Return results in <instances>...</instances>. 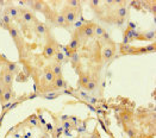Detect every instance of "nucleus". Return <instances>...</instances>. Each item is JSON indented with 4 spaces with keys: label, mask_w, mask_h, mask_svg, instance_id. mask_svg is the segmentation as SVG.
<instances>
[{
    "label": "nucleus",
    "mask_w": 156,
    "mask_h": 138,
    "mask_svg": "<svg viewBox=\"0 0 156 138\" xmlns=\"http://www.w3.org/2000/svg\"><path fill=\"white\" fill-rule=\"evenodd\" d=\"M50 70H51V73L55 75V77H57V76H61L62 75V67H61V64L60 63H51L50 64Z\"/></svg>",
    "instance_id": "obj_18"
},
{
    "label": "nucleus",
    "mask_w": 156,
    "mask_h": 138,
    "mask_svg": "<svg viewBox=\"0 0 156 138\" xmlns=\"http://www.w3.org/2000/svg\"><path fill=\"white\" fill-rule=\"evenodd\" d=\"M116 16H117L118 18H122V19H125V17L129 14V10H128V7H125V6H119L117 9V11L115 13Z\"/></svg>",
    "instance_id": "obj_21"
},
{
    "label": "nucleus",
    "mask_w": 156,
    "mask_h": 138,
    "mask_svg": "<svg viewBox=\"0 0 156 138\" xmlns=\"http://www.w3.org/2000/svg\"><path fill=\"white\" fill-rule=\"evenodd\" d=\"M52 87L51 89L52 90H58V89H62V88L66 87V81L65 79H63V76H57V77H55V80H54V82L51 83Z\"/></svg>",
    "instance_id": "obj_14"
},
{
    "label": "nucleus",
    "mask_w": 156,
    "mask_h": 138,
    "mask_svg": "<svg viewBox=\"0 0 156 138\" xmlns=\"http://www.w3.org/2000/svg\"><path fill=\"white\" fill-rule=\"evenodd\" d=\"M49 22H50L51 25L55 26V27H65V29H68V27H69V26L67 25V23H66L65 18L62 17V14L60 12H56V11L52 12Z\"/></svg>",
    "instance_id": "obj_6"
},
{
    "label": "nucleus",
    "mask_w": 156,
    "mask_h": 138,
    "mask_svg": "<svg viewBox=\"0 0 156 138\" xmlns=\"http://www.w3.org/2000/svg\"><path fill=\"white\" fill-rule=\"evenodd\" d=\"M136 41H154L155 39V31L149 32H138V35L135 38Z\"/></svg>",
    "instance_id": "obj_13"
},
{
    "label": "nucleus",
    "mask_w": 156,
    "mask_h": 138,
    "mask_svg": "<svg viewBox=\"0 0 156 138\" xmlns=\"http://www.w3.org/2000/svg\"><path fill=\"white\" fill-rule=\"evenodd\" d=\"M60 50V45H58V42L55 39V37H52L51 35L49 34L47 36V43L43 48V56L45 58H52L55 56V54Z\"/></svg>",
    "instance_id": "obj_2"
},
{
    "label": "nucleus",
    "mask_w": 156,
    "mask_h": 138,
    "mask_svg": "<svg viewBox=\"0 0 156 138\" xmlns=\"http://www.w3.org/2000/svg\"><path fill=\"white\" fill-rule=\"evenodd\" d=\"M0 18H1V7H0Z\"/></svg>",
    "instance_id": "obj_34"
},
{
    "label": "nucleus",
    "mask_w": 156,
    "mask_h": 138,
    "mask_svg": "<svg viewBox=\"0 0 156 138\" xmlns=\"http://www.w3.org/2000/svg\"><path fill=\"white\" fill-rule=\"evenodd\" d=\"M97 86H98V81L94 80V79H91V80L88 81V83H87L83 88H85L87 92H93V90L97 89Z\"/></svg>",
    "instance_id": "obj_23"
},
{
    "label": "nucleus",
    "mask_w": 156,
    "mask_h": 138,
    "mask_svg": "<svg viewBox=\"0 0 156 138\" xmlns=\"http://www.w3.org/2000/svg\"><path fill=\"white\" fill-rule=\"evenodd\" d=\"M20 18L31 27L34 25V23L37 20V17H36L35 12L30 11L29 9H20Z\"/></svg>",
    "instance_id": "obj_5"
},
{
    "label": "nucleus",
    "mask_w": 156,
    "mask_h": 138,
    "mask_svg": "<svg viewBox=\"0 0 156 138\" xmlns=\"http://www.w3.org/2000/svg\"><path fill=\"white\" fill-rule=\"evenodd\" d=\"M72 127H74V125H73V124L69 122V119L63 122V129H66V130H70Z\"/></svg>",
    "instance_id": "obj_30"
},
{
    "label": "nucleus",
    "mask_w": 156,
    "mask_h": 138,
    "mask_svg": "<svg viewBox=\"0 0 156 138\" xmlns=\"http://www.w3.org/2000/svg\"><path fill=\"white\" fill-rule=\"evenodd\" d=\"M105 32H106V31H105L104 29L99 25V24H95V27H94V36H97V37L100 38Z\"/></svg>",
    "instance_id": "obj_27"
},
{
    "label": "nucleus",
    "mask_w": 156,
    "mask_h": 138,
    "mask_svg": "<svg viewBox=\"0 0 156 138\" xmlns=\"http://www.w3.org/2000/svg\"><path fill=\"white\" fill-rule=\"evenodd\" d=\"M60 13H61L62 17L65 18L67 25L70 26L76 19H78L79 17L81 16V9H80V10H74V9H70V7H68V6L65 5Z\"/></svg>",
    "instance_id": "obj_3"
},
{
    "label": "nucleus",
    "mask_w": 156,
    "mask_h": 138,
    "mask_svg": "<svg viewBox=\"0 0 156 138\" xmlns=\"http://www.w3.org/2000/svg\"><path fill=\"white\" fill-rule=\"evenodd\" d=\"M91 80V75L88 73H80V76H79V85L81 87H85L88 81Z\"/></svg>",
    "instance_id": "obj_20"
},
{
    "label": "nucleus",
    "mask_w": 156,
    "mask_h": 138,
    "mask_svg": "<svg viewBox=\"0 0 156 138\" xmlns=\"http://www.w3.org/2000/svg\"><path fill=\"white\" fill-rule=\"evenodd\" d=\"M124 131H125V133L130 138H132L133 136L137 135V130H136V127L133 125L132 120L129 122V123H124Z\"/></svg>",
    "instance_id": "obj_15"
},
{
    "label": "nucleus",
    "mask_w": 156,
    "mask_h": 138,
    "mask_svg": "<svg viewBox=\"0 0 156 138\" xmlns=\"http://www.w3.org/2000/svg\"><path fill=\"white\" fill-rule=\"evenodd\" d=\"M14 97H16V94H14L13 88L6 87L5 90H4V93H2V95L0 97V104H1V105H5V104L12 101L13 99H14Z\"/></svg>",
    "instance_id": "obj_10"
},
{
    "label": "nucleus",
    "mask_w": 156,
    "mask_h": 138,
    "mask_svg": "<svg viewBox=\"0 0 156 138\" xmlns=\"http://www.w3.org/2000/svg\"><path fill=\"white\" fill-rule=\"evenodd\" d=\"M43 77H44V80H45L47 82H49V83H52L54 80H55V75L51 73L50 68H47V69L43 72Z\"/></svg>",
    "instance_id": "obj_22"
},
{
    "label": "nucleus",
    "mask_w": 156,
    "mask_h": 138,
    "mask_svg": "<svg viewBox=\"0 0 156 138\" xmlns=\"http://www.w3.org/2000/svg\"><path fill=\"white\" fill-rule=\"evenodd\" d=\"M120 54L122 55H137L138 54V49L131 47L130 44H122L120 45Z\"/></svg>",
    "instance_id": "obj_12"
},
{
    "label": "nucleus",
    "mask_w": 156,
    "mask_h": 138,
    "mask_svg": "<svg viewBox=\"0 0 156 138\" xmlns=\"http://www.w3.org/2000/svg\"><path fill=\"white\" fill-rule=\"evenodd\" d=\"M115 55V45H113V42H111L110 44H106L103 50H101V57H103V61L107 62L110 61Z\"/></svg>",
    "instance_id": "obj_9"
},
{
    "label": "nucleus",
    "mask_w": 156,
    "mask_h": 138,
    "mask_svg": "<svg viewBox=\"0 0 156 138\" xmlns=\"http://www.w3.org/2000/svg\"><path fill=\"white\" fill-rule=\"evenodd\" d=\"M52 58H55V62L56 63H63L65 62V60H66V57H65V55H63V52L61 50H58L56 54H55V56L52 57Z\"/></svg>",
    "instance_id": "obj_25"
},
{
    "label": "nucleus",
    "mask_w": 156,
    "mask_h": 138,
    "mask_svg": "<svg viewBox=\"0 0 156 138\" xmlns=\"http://www.w3.org/2000/svg\"><path fill=\"white\" fill-rule=\"evenodd\" d=\"M69 60H70V63H72V67L78 70V65H80V54L78 51H74Z\"/></svg>",
    "instance_id": "obj_19"
},
{
    "label": "nucleus",
    "mask_w": 156,
    "mask_h": 138,
    "mask_svg": "<svg viewBox=\"0 0 156 138\" xmlns=\"http://www.w3.org/2000/svg\"><path fill=\"white\" fill-rule=\"evenodd\" d=\"M135 27H136V24H135V23H132V22H130V23H129V29L135 30Z\"/></svg>",
    "instance_id": "obj_31"
},
{
    "label": "nucleus",
    "mask_w": 156,
    "mask_h": 138,
    "mask_svg": "<svg viewBox=\"0 0 156 138\" xmlns=\"http://www.w3.org/2000/svg\"><path fill=\"white\" fill-rule=\"evenodd\" d=\"M4 13L9 14L10 18L16 22L18 18H20V7H19V6H14V5H12V2H11L10 5H7V6L5 7Z\"/></svg>",
    "instance_id": "obj_8"
},
{
    "label": "nucleus",
    "mask_w": 156,
    "mask_h": 138,
    "mask_svg": "<svg viewBox=\"0 0 156 138\" xmlns=\"http://www.w3.org/2000/svg\"><path fill=\"white\" fill-rule=\"evenodd\" d=\"M19 5H25V1H19Z\"/></svg>",
    "instance_id": "obj_33"
},
{
    "label": "nucleus",
    "mask_w": 156,
    "mask_h": 138,
    "mask_svg": "<svg viewBox=\"0 0 156 138\" xmlns=\"http://www.w3.org/2000/svg\"><path fill=\"white\" fill-rule=\"evenodd\" d=\"M4 69H6L7 72L12 73L13 75L18 74V67H17V64L14 62H11V61L5 60V62H4Z\"/></svg>",
    "instance_id": "obj_16"
},
{
    "label": "nucleus",
    "mask_w": 156,
    "mask_h": 138,
    "mask_svg": "<svg viewBox=\"0 0 156 138\" xmlns=\"http://www.w3.org/2000/svg\"><path fill=\"white\" fill-rule=\"evenodd\" d=\"M81 47V42L79 41L76 37H72V39H70V42H69V44L67 45V48L69 49V50L72 51H78V49Z\"/></svg>",
    "instance_id": "obj_17"
},
{
    "label": "nucleus",
    "mask_w": 156,
    "mask_h": 138,
    "mask_svg": "<svg viewBox=\"0 0 156 138\" xmlns=\"http://www.w3.org/2000/svg\"><path fill=\"white\" fill-rule=\"evenodd\" d=\"M32 31H34V34H36V36L38 38H44L47 37L50 32H49V30H48V27L47 25L44 24V23H42V22H39L38 19L34 23V25H32Z\"/></svg>",
    "instance_id": "obj_4"
},
{
    "label": "nucleus",
    "mask_w": 156,
    "mask_h": 138,
    "mask_svg": "<svg viewBox=\"0 0 156 138\" xmlns=\"http://www.w3.org/2000/svg\"><path fill=\"white\" fill-rule=\"evenodd\" d=\"M131 6L135 7L136 10H142V9H143L142 1H131Z\"/></svg>",
    "instance_id": "obj_28"
},
{
    "label": "nucleus",
    "mask_w": 156,
    "mask_h": 138,
    "mask_svg": "<svg viewBox=\"0 0 156 138\" xmlns=\"http://www.w3.org/2000/svg\"><path fill=\"white\" fill-rule=\"evenodd\" d=\"M2 58H4V57H2V56H1V55H0V60H2Z\"/></svg>",
    "instance_id": "obj_35"
},
{
    "label": "nucleus",
    "mask_w": 156,
    "mask_h": 138,
    "mask_svg": "<svg viewBox=\"0 0 156 138\" xmlns=\"http://www.w3.org/2000/svg\"><path fill=\"white\" fill-rule=\"evenodd\" d=\"M66 6H68L70 9H74V10H80L81 9V2L78 0H68V1H66Z\"/></svg>",
    "instance_id": "obj_24"
},
{
    "label": "nucleus",
    "mask_w": 156,
    "mask_h": 138,
    "mask_svg": "<svg viewBox=\"0 0 156 138\" xmlns=\"http://www.w3.org/2000/svg\"><path fill=\"white\" fill-rule=\"evenodd\" d=\"M94 27H95V23L88 22V23H85V24L81 26L80 29H78V30L80 31V34H81L83 37L88 39V38L94 37Z\"/></svg>",
    "instance_id": "obj_7"
},
{
    "label": "nucleus",
    "mask_w": 156,
    "mask_h": 138,
    "mask_svg": "<svg viewBox=\"0 0 156 138\" xmlns=\"http://www.w3.org/2000/svg\"><path fill=\"white\" fill-rule=\"evenodd\" d=\"M132 138H145L144 136H142V135H136V136H133Z\"/></svg>",
    "instance_id": "obj_32"
},
{
    "label": "nucleus",
    "mask_w": 156,
    "mask_h": 138,
    "mask_svg": "<svg viewBox=\"0 0 156 138\" xmlns=\"http://www.w3.org/2000/svg\"><path fill=\"white\" fill-rule=\"evenodd\" d=\"M58 95H61V93H52V94H44V95H42L43 98H45V99H55V98H57Z\"/></svg>",
    "instance_id": "obj_29"
},
{
    "label": "nucleus",
    "mask_w": 156,
    "mask_h": 138,
    "mask_svg": "<svg viewBox=\"0 0 156 138\" xmlns=\"http://www.w3.org/2000/svg\"><path fill=\"white\" fill-rule=\"evenodd\" d=\"M0 19H1V20L5 23V25L7 26V30H9L10 25H11V24H13V20L11 19V18H10V16H9V14H6V13H2Z\"/></svg>",
    "instance_id": "obj_26"
},
{
    "label": "nucleus",
    "mask_w": 156,
    "mask_h": 138,
    "mask_svg": "<svg viewBox=\"0 0 156 138\" xmlns=\"http://www.w3.org/2000/svg\"><path fill=\"white\" fill-rule=\"evenodd\" d=\"M9 32H10V35H11V37H12L13 42H14V44H16V47H17V49H18L19 57H20V58L26 57V55H27V45H26L23 36L20 35L22 32L19 31V29L16 26V24H11L10 27H9Z\"/></svg>",
    "instance_id": "obj_1"
},
{
    "label": "nucleus",
    "mask_w": 156,
    "mask_h": 138,
    "mask_svg": "<svg viewBox=\"0 0 156 138\" xmlns=\"http://www.w3.org/2000/svg\"><path fill=\"white\" fill-rule=\"evenodd\" d=\"M0 77L2 79V81H4L6 87H12L13 80H14V75H13L12 73L7 72L6 69H2V72L0 74Z\"/></svg>",
    "instance_id": "obj_11"
}]
</instances>
